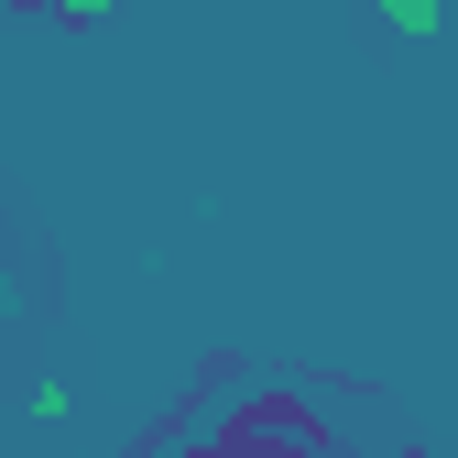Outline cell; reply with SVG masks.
Listing matches in <instances>:
<instances>
[{
	"label": "cell",
	"mask_w": 458,
	"mask_h": 458,
	"mask_svg": "<svg viewBox=\"0 0 458 458\" xmlns=\"http://www.w3.org/2000/svg\"><path fill=\"white\" fill-rule=\"evenodd\" d=\"M371 22H382L393 44H437V33H447V0H371Z\"/></svg>",
	"instance_id": "cell-1"
},
{
	"label": "cell",
	"mask_w": 458,
	"mask_h": 458,
	"mask_svg": "<svg viewBox=\"0 0 458 458\" xmlns=\"http://www.w3.org/2000/svg\"><path fill=\"white\" fill-rule=\"evenodd\" d=\"M12 317H22V284H12V273H0V338H12Z\"/></svg>",
	"instance_id": "cell-2"
},
{
	"label": "cell",
	"mask_w": 458,
	"mask_h": 458,
	"mask_svg": "<svg viewBox=\"0 0 458 458\" xmlns=\"http://www.w3.org/2000/svg\"><path fill=\"white\" fill-rule=\"evenodd\" d=\"M55 12H66V22H109V0H55Z\"/></svg>",
	"instance_id": "cell-3"
},
{
	"label": "cell",
	"mask_w": 458,
	"mask_h": 458,
	"mask_svg": "<svg viewBox=\"0 0 458 458\" xmlns=\"http://www.w3.org/2000/svg\"><path fill=\"white\" fill-rule=\"evenodd\" d=\"M229 458H284V447H262V437H241V447H229Z\"/></svg>",
	"instance_id": "cell-4"
}]
</instances>
